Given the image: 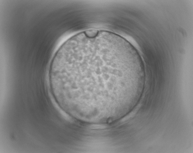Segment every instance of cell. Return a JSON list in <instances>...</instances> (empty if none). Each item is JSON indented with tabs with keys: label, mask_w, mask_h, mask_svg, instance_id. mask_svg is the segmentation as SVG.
I'll return each mask as SVG.
<instances>
[{
	"label": "cell",
	"mask_w": 193,
	"mask_h": 153,
	"mask_svg": "<svg viewBox=\"0 0 193 153\" xmlns=\"http://www.w3.org/2000/svg\"><path fill=\"white\" fill-rule=\"evenodd\" d=\"M129 76L122 51L98 38L73 42L61 48L54 57L49 72L50 82L60 95L79 103L89 88L96 89V93L98 91L101 98L100 90L104 98V89L116 79L128 80Z\"/></svg>",
	"instance_id": "cell-1"
}]
</instances>
